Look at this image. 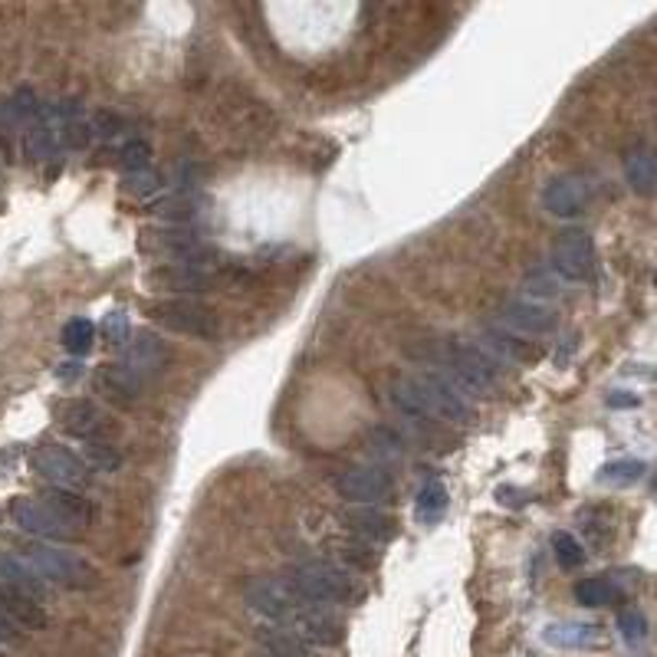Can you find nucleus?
<instances>
[{
    "instance_id": "f257e3e1",
    "label": "nucleus",
    "mask_w": 657,
    "mask_h": 657,
    "mask_svg": "<svg viewBox=\"0 0 657 657\" xmlns=\"http://www.w3.org/2000/svg\"><path fill=\"white\" fill-rule=\"evenodd\" d=\"M286 588L299 605L312 608H342L359 605L366 598V585L342 565L326 560H306L286 568Z\"/></svg>"
},
{
    "instance_id": "f03ea898",
    "label": "nucleus",
    "mask_w": 657,
    "mask_h": 657,
    "mask_svg": "<svg viewBox=\"0 0 657 657\" xmlns=\"http://www.w3.org/2000/svg\"><path fill=\"white\" fill-rule=\"evenodd\" d=\"M20 556L37 568V575L47 585L70 588V592H93V588H99L95 565L73 556V553H66V550L47 546V543H27Z\"/></svg>"
},
{
    "instance_id": "7ed1b4c3",
    "label": "nucleus",
    "mask_w": 657,
    "mask_h": 657,
    "mask_svg": "<svg viewBox=\"0 0 657 657\" xmlns=\"http://www.w3.org/2000/svg\"><path fill=\"white\" fill-rule=\"evenodd\" d=\"M145 316L168 329V332H178V336H188V339H204V342H214L217 332H220V322L214 316L211 306H204L201 299H155L145 306Z\"/></svg>"
},
{
    "instance_id": "20e7f679",
    "label": "nucleus",
    "mask_w": 657,
    "mask_h": 657,
    "mask_svg": "<svg viewBox=\"0 0 657 657\" xmlns=\"http://www.w3.org/2000/svg\"><path fill=\"white\" fill-rule=\"evenodd\" d=\"M138 250L152 260H172V264H185V267H204L207 260H214V250L191 227L145 230L138 240Z\"/></svg>"
},
{
    "instance_id": "39448f33",
    "label": "nucleus",
    "mask_w": 657,
    "mask_h": 657,
    "mask_svg": "<svg viewBox=\"0 0 657 657\" xmlns=\"http://www.w3.org/2000/svg\"><path fill=\"white\" fill-rule=\"evenodd\" d=\"M30 470L47 480V486H63L83 493L90 486L93 470L83 464V458L63 444H40L30 451Z\"/></svg>"
},
{
    "instance_id": "423d86ee",
    "label": "nucleus",
    "mask_w": 657,
    "mask_h": 657,
    "mask_svg": "<svg viewBox=\"0 0 657 657\" xmlns=\"http://www.w3.org/2000/svg\"><path fill=\"white\" fill-rule=\"evenodd\" d=\"M408 381L414 384L418 398L428 404L434 421H448V424H470L473 421V404L448 376L421 372V376H411Z\"/></svg>"
},
{
    "instance_id": "0eeeda50",
    "label": "nucleus",
    "mask_w": 657,
    "mask_h": 657,
    "mask_svg": "<svg viewBox=\"0 0 657 657\" xmlns=\"http://www.w3.org/2000/svg\"><path fill=\"white\" fill-rule=\"evenodd\" d=\"M10 520L20 533L47 540V543H76L83 533L76 526H70L66 520H60L43 500L37 496H13L10 500Z\"/></svg>"
},
{
    "instance_id": "6e6552de",
    "label": "nucleus",
    "mask_w": 657,
    "mask_h": 657,
    "mask_svg": "<svg viewBox=\"0 0 657 657\" xmlns=\"http://www.w3.org/2000/svg\"><path fill=\"white\" fill-rule=\"evenodd\" d=\"M441 362L454 376V384L468 388V391H493L500 381V366L480 346H470V342L444 346Z\"/></svg>"
},
{
    "instance_id": "1a4fd4ad",
    "label": "nucleus",
    "mask_w": 657,
    "mask_h": 657,
    "mask_svg": "<svg viewBox=\"0 0 657 657\" xmlns=\"http://www.w3.org/2000/svg\"><path fill=\"white\" fill-rule=\"evenodd\" d=\"M336 493L346 500V503H356V506H381V503H391L394 500V480L391 473L378 464H362V468L342 470L336 476Z\"/></svg>"
},
{
    "instance_id": "9d476101",
    "label": "nucleus",
    "mask_w": 657,
    "mask_h": 657,
    "mask_svg": "<svg viewBox=\"0 0 657 657\" xmlns=\"http://www.w3.org/2000/svg\"><path fill=\"white\" fill-rule=\"evenodd\" d=\"M244 602H247V608H250L264 625H286V622L296 615V608H299V602H296V595L286 588V582H283V578H270V575L250 578V582L244 585Z\"/></svg>"
},
{
    "instance_id": "9b49d317",
    "label": "nucleus",
    "mask_w": 657,
    "mask_h": 657,
    "mask_svg": "<svg viewBox=\"0 0 657 657\" xmlns=\"http://www.w3.org/2000/svg\"><path fill=\"white\" fill-rule=\"evenodd\" d=\"M283 628L292 632L309 651L312 648H336L346 638V628H342L339 615L332 608H312V605H299L296 615Z\"/></svg>"
},
{
    "instance_id": "f8f14e48",
    "label": "nucleus",
    "mask_w": 657,
    "mask_h": 657,
    "mask_svg": "<svg viewBox=\"0 0 657 657\" xmlns=\"http://www.w3.org/2000/svg\"><path fill=\"white\" fill-rule=\"evenodd\" d=\"M595 270V244L585 230L572 227L553 244V274L565 283H585Z\"/></svg>"
},
{
    "instance_id": "ddd939ff",
    "label": "nucleus",
    "mask_w": 657,
    "mask_h": 657,
    "mask_svg": "<svg viewBox=\"0 0 657 657\" xmlns=\"http://www.w3.org/2000/svg\"><path fill=\"white\" fill-rule=\"evenodd\" d=\"M145 283L155 292H172V299H197L201 292L214 289L217 277L204 267H185V264H158L145 274Z\"/></svg>"
},
{
    "instance_id": "4468645a",
    "label": "nucleus",
    "mask_w": 657,
    "mask_h": 657,
    "mask_svg": "<svg viewBox=\"0 0 657 657\" xmlns=\"http://www.w3.org/2000/svg\"><path fill=\"white\" fill-rule=\"evenodd\" d=\"M500 322L513 336H530V339H543L560 329V316L536 299H506L500 306Z\"/></svg>"
},
{
    "instance_id": "2eb2a0df",
    "label": "nucleus",
    "mask_w": 657,
    "mask_h": 657,
    "mask_svg": "<svg viewBox=\"0 0 657 657\" xmlns=\"http://www.w3.org/2000/svg\"><path fill=\"white\" fill-rule=\"evenodd\" d=\"M168 362H172V346L158 332H148V329L135 332V339H129V349L122 356V369L132 372L135 378H142V381L148 376L165 372Z\"/></svg>"
},
{
    "instance_id": "dca6fc26",
    "label": "nucleus",
    "mask_w": 657,
    "mask_h": 657,
    "mask_svg": "<svg viewBox=\"0 0 657 657\" xmlns=\"http://www.w3.org/2000/svg\"><path fill=\"white\" fill-rule=\"evenodd\" d=\"M57 418H60V428H63L70 438H76L80 444L99 441V438H102V428H105V414L99 411V404L86 401V398L60 401Z\"/></svg>"
},
{
    "instance_id": "f3484780",
    "label": "nucleus",
    "mask_w": 657,
    "mask_h": 657,
    "mask_svg": "<svg viewBox=\"0 0 657 657\" xmlns=\"http://www.w3.org/2000/svg\"><path fill=\"white\" fill-rule=\"evenodd\" d=\"M496 366H526L540 359V349L530 346L526 339L513 336L510 329L500 326H483V346H480Z\"/></svg>"
},
{
    "instance_id": "a211bd4d",
    "label": "nucleus",
    "mask_w": 657,
    "mask_h": 657,
    "mask_svg": "<svg viewBox=\"0 0 657 657\" xmlns=\"http://www.w3.org/2000/svg\"><path fill=\"white\" fill-rule=\"evenodd\" d=\"M342 523L359 536L366 546H384L398 536V523L376 506H352L342 513Z\"/></svg>"
},
{
    "instance_id": "6ab92c4d",
    "label": "nucleus",
    "mask_w": 657,
    "mask_h": 657,
    "mask_svg": "<svg viewBox=\"0 0 657 657\" xmlns=\"http://www.w3.org/2000/svg\"><path fill=\"white\" fill-rule=\"evenodd\" d=\"M0 585L20 592L23 598H30L37 605H43L50 598V585L37 575V568L13 553H0Z\"/></svg>"
},
{
    "instance_id": "aec40b11",
    "label": "nucleus",
    "mask_w": 657,
    "mask_h": 657,
    "mask_svg": "<svg viewBox=\"0 0 657 657\" xmlns=\"http://www.w3.org/2000/svg\"><path fill=\"white\" fill-rule=\"evenodd\" d=\"M43 503L60 516L66 520L70 526H76L83 533V526H93L95 523V506L76 490H63V486H43Z\"/></svg>"
},
{
    "instance_id": "412c9836",
    "label": "nucleus",
    "mask_w": 657,
    "mask_h": 657,
    "mask_svg": "<svg viewBox=\"0 0 657 657\" xmlns=\"http://www.w3.org/2000/svg\"><path fill=\"white\" fill-rule=\"evenodd\" d=\"M388 398H391V404L398 408V414H401V418H408V421H411L418 431H424L428 438H438L434 414H431V411H428V404L418 398V391H414V384H411L408 378H398V381L391 384Z\"/></svg>"
},
{
    "instance_id": "4be33fe9",
    "label": "nucleus",
    "mask_w": 657,
    "mask_h": 657,
    "mask_svg": "<svg viewBox=\"0 0 657 657\" xmlns=\"http://www.w3.org/2000/svg\"><path fill=\"white\" fill-rule=\"evenodd\" d=\"M0 615H7L20 632H43V628L50 625L43 605L23 598L20 592H13V588H7V585H0Z\"/></svg>"
},
{
    "instance_id": "5701e85b",
    "label": "nucleus",
    "mask_w": 657,
    "mask_h": 657,
    "mask_svg": "<svg viewBox=\"0 0 657 657\" xmlns=\"http://www.w3.org/2000/svg\"><path fill=\"white\" fill-rule=\"evenodd\" d=\"M99 388H102V394L112 398L119 408H132V404L142 398L145 381L135 378L132 372H125L122 366H105V369L99 372Z\"/></svg>"
},
{
    "instance_id": "b1692460",
    "label": "nucleus",
    "mask_w": 657,
    "mask_h": 657,
    "mask_svg": "<svg viewBox=\"0 0 657 657\" xmlns=\"http://www.w3.org/2000/svg\"><path fill=\"white\" fill-rule=\"evenodd\" d=\"M543 204H546V211L550 214H556V217H578L582 214V207H585V191L578 182H572V178H553L546 191H543Z\"/></svg>"
},
{
    "instance_id": "393cba45",
    "label": "nucleus",
    "mask_w": 657,
    "mask_h": 657,
    "mask_svg": "<svg viewBox=\"0 0 657 657\" xmlns=\"http://www.w3.org/2000/svg\"><path fill=\"white\" fill-rule=\"evenodd\" d=\"M257 645L264 657H312V651L283 625H260L257 628Z\"/></svg>"
},
{
    "instance_id": "a878e982",
    "label": "nucleus",
    "mask_w": 657,
    "mask_h": 657,
    "mask_svg": "<svg viewBox=\"0 0 657 657\" xmlns=\"http://www.w3.org/2000/svg\"><path fill=\"white\" fill-rule=\"evenodd\" d=\"M448 503H451V496H448V486H444V483H438V480L424 483L421 493H418V503H414L418 523H421V526H434V523L448 513Z\"/></svg>"
},
{
    "instance_id": "bb28decb",
    "label": "nucleus",
    "mask_w": 657,
    "mask_h": 657,
    "mask_svg": "<svg viewBox=\"0 0 657 657\" xmlns=\"http://www.w3.org/2000/svg\"><path fill=\"white\" fill-rule=\"evenodd\" d=\"M625 178L635 194H655V182H657V168H655V155L651 152H632L625 158Z\"/></svg>"
},
{
    "instance_id": "cd10ccee",
    "label": "nucleus",
    "mask_w": 657,
    "mask_h": 657,
    "mask_svg": "<svg viewBox=\"0 0 657 657\" xmlns=\"http://www.w3.org/2000/svg\"><path fill=\"white\" fill-rule=\"evenodd\" d=\"M168 227H188V220H194L201 214V201L194 194H175V197H165L152 207Z\"/></svg>"
},
{
    "instance_id": "c85d7f7f",
    "label": "nucleus",
    "mask_w": 657,
    "mask_h": 657,
    "mask_svg": "<svg viewBox=\"0 0 657 657\" xmlns=\"http://www.w3.org/2000/svg\"><path fill=\"white\" fill-rule=\"evenodd\" d=\"M618 585L615 582H608V578H598V575H592V578H582V582H575V602L582 605V608H602V605H612V602H618Z\"/></svg>"
},
{
    "instance_id": "c756f323",
    "label": "nucleus",
    "mask_w": 657,
    "mask_h": 657,
    "mask_svg": "<svg viewBox=\"0 0 657 657\" xmlns=\"http://www.w3.org/2000/svg\"><path fill=\"white\" fill-rule=\"evenodd\" d=\"M95 342V322L86 316H76L63 326V349L73 356V359H83L93 352Z\"/></svg>"
},
{
    "instance_id": "7c9ffc66",
    "label": "nucleus",
    "mask_w": 657,
    "mask_h": 657,
    "mask_svg": "<svg viewBox=\"0 0 657 657\" xmlns=\"http://www.w3.org/2000/svg\"><path fill=\"white\" fill-rule=\"evenodd\" d=\"M595 638H598V632H595V625H553V628H546V641L550 645H556V648H588V645H595Z\"/></svg>"
},
{
    "instance_id": "2f4dec72",
    "label": "nucleus",
    "mask_w": 657,
    "mask_h": 657,
    "mask_svg": "<svg viewBox=\"0 0 657 657\" xmlns=\"http://www.w3.org/2000/svg\"><path fill=\"white\" fill-rule=\"evenodd\" d=\"M83 464L90 470H102V473H115L122 468V451L109 441H86L83 444Z\"/></svg>"
},
{
    "instance_id": "473e14b6",
    "label": "nucleus",
    "mask_w": 657,
    "mask_h": 657,
    "mask_svg": "<svg viewBox=\"0 0 657 657\" xmlns=\"http://www.w3.org/2000/svg\"><path fill=\"white\" fill-rule=\"evenodd\" d=\"M369 451L376 454L381 464H391V461H401L404 458V441L391 428H376L369 434Z\"/></svg>"
},
{
    "instance_id": "72a5a7b5",
    "label": "nucleus",
    "mask_w": 657,
    "mask_h": 657,
    "mask_svg": "<svg viewBox=\"0 0 657 657\" xmlns=\"http://www.w3.org/2000/svg\"><path fill=\"white\" fill-rule=\"evenodd\" d=\"M23 129H27V122H23L20 109L13 105V99H0V145L7 155L13 152V142L20 138Z\"/></svg>"
},
{
    "instance_id": "f704fd0d",
    "label": "nucleus",
    "mask_w": 657,
    "mask_h": 657,
    "mask_svg": "<svg viewBox=\"0 0 657 657\" xmlns=\"http://www.w3.org/2000/svg\"><path fill=\"white\" fill-rule=\"evenodd\" d=\"M641 476H645V464H641V461H632V458L612 461V464H605V470L598 473V480L608 483V486H632V483H638Z\"/></svg>"
},
{
    "instance_id": "c9c22d12",
    "label": "nucleus",
    "mask_w": 657,
    "mask_h": 657,
    "mask_svg": "<svg viewBox=\"0 0 657 657\" xmlns=\"http://www.w3.org/2000/svg\"><path fill=\"white\" fill-rule=\"evenodd\" d=\"M339 550V560H342V568H349L352 575L356 572H372L378 565V556L372 553L376 546H366V543H342V546H336Z\"/></svg>"
},
{
    "instance_id": "e433bc0d",
    "label": "nucleus",
    "mask_w": 657,
    "mask_h": 657,
    "mask_svg": "<svg viewBox=\"0 0 657 657\" xmlns=\"http://www.w3.org/2000/svg\"><path fill=\"white\" fill-rule=\"evenodd\" d=\"M119 165H122V172H125V175L152 168V145H148V142H142V138L129 142V145L119 152Z\"/></svg>"
},
{
    "instance_id": "4c0bfd02",
    "label": "nucleus",
    "mask_w": 657,
    "mask_h": 657,
    "mask_svg": "<svg viewBox=\"0 0 657 657\" xmlns=\"http://www.w3.org/2000/svg\"><path fill=\"white\" fill-rule=\"evenodd\" d=\"M523 286H526L530 296H540V299H560L563 296V280L556 274H550V270H533L523 280Z\"/></svg>"
},
{
    "instance_id": "58836bf2",
    "label": "nucleus",
    "mask_w": 657,
    "mask_h": 657,
    "mask_svg": "<svg viewBox=\"0 0 657 657\" xmlns=\"http://www.w3.org/2000/svg\"><path fill=\"white\" fill-rule=\"evenodd\" d=\"M553 550H556V563L563 568H578L585 563V550H582V543L572 533H556L553 536Z\"/></svg>"
},
{
    "instance_id": "ea45409f",
    "label": "nucleus",
    "mask_w": 657,
    "mask_h": 657,
    "mask_svg": "<svg viewBox=\"0 0 657 657\" xmlns=\"http://www.w3.org/2000/svg\"><path fill=\"white\" fill-rule=\"evenodd\" d=\"M102 336H105L109 346H125V342L132 339V322H129V316H125L122 309L105 312V319H102Z\"/></svg>"
},
{
    "instance_id": "a19ab883",
    "label": "nucleus",
    "mask_w": 657,
    "mask_h": 657,
    "mask_svg": "<svg viewBox=\"0 0 657 657\" xmlns=\"http://www.w3.org/2000/svg\"><path fill=\"white\" fill-rule=\"evenodd\" d=\"M618 632H622V638L628 645H641L648 638V622H645V615L638 608H625L618 615Z\"/></svg>"
},
{
    "instance_id": "79ce46f5",
    "label": "nucleus",
    "mask_w": 657,
    "mask_h": 657,
    "mask_svg": "<svg viewBox=\"0 0 657 657\" xmlns=\"http://www.w3.org/2000/svg\"><path fill=\"white\" fill-rule=\"evenodd\" d=\"M122 188H125V194L148 197V194H155V191L162 188V182H158V175H155L152 168H145V172H132V175H125Z\"/></svg>"
},
{
    "instance_id": "37998d69",
    "label": "nucleus",
    "mask_w": 657,
    "mask_h": 657,
    "mask_svg": "<svg viewBox=\"0 0 657 657\" xmlns=\"http://www.w3.org/2000/svg\"><path fill=\"white\" fill-rule=\"evenodd\" d=\"M17 645H23V632L7 615H0V648H17Z\"/></svg>"
},
{
    "instance_id": "c03bdc74",
    "label": "nucleus",
    "mask_w": 657,
    "mask_h": 657,
    "mask_svg": "<svg viewBox=\"0 0 657 657\" xmlns=\"http://www.w3.org/2000/svg\"><path fill=\"white\" fill-rule=\"evenodd\" d=\"M608 408H638V394L635 391H612Z\"/></svg>"
},
{
    "instance_id": "a18cd8bd",
    "label": "nucleus",
    "mask_w": 657,
    "mask_h": 657,
    "mask_svg": "<svg viewBox=\"0 0 657 657\" xmlns=\"http://www.w3.org/2000/svg\"><path fill=\"white\" fill-rule=\"evenodd\" d=\"M80 376H83V362H80V359H70V362L57 366V378H60V381H76Z\"/></svg>"
},
{
    "instance_id": "49530a36",
    "label": "nucleus",
    "mask_w": 657,
    "mask_h": 657,
    "mask_svg": "<svg viewBox=\"0 0 657 657\" xmlns=\"http://www.w3.org/2000/svg\"><path fill=\"white\" fill-rule=\"evenodd\" d=\"M572 352H575V336H568L563 342V349L556 352V366H565V359H568Z\"/></svg>"
},
{
    "instance_id": "de8ad7c7",
    "label": "nucleus",
    "mask_w": 657,
    "mask_h": 657,
    "mask_svg": "<svg viewBox=\"0 0 657 657\" xmlns=\"http://www.w3.org/2000/svg\"><path fill=\"white\" fill-rule=\"evenodd\" d=\"M0 657H7V655H3V651H0Z\"/></svg>"
}]
</instances>
